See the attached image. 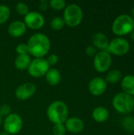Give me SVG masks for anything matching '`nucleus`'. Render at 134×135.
Listing matches in <instances>:
<instances>
[{
	"label": "nucleus",
	"instance_id": "f3484780",
	"mask_svg": "<svg viewBox=\"0 0 134 135\" xmlns=\"http://www.w3.org/2000/svg\"><path fill=\"white\" fill-rule=\"evenodd\" d=\"M92 117L94 119V121H96V123H102L106 122L109 118V112L106 108L100 106L93 110Z\"/></svg>",
	"mask_w": 134,
	"mask_h": 135
},
{
	"label": "nucleus",
	"instance_id": "cd10ccee",
	"mask_svg": "<svg viewBox=\"0 0 134 135\" xmlns=\"http://www.w3.org/2000/svg\"><path fill=\"white\" fill-rule=\"evenodd\" d=\"M11 114V108L8 104H2L0 106V115L2 116H8Z\"/></svg>",
	"mask_w": 134,
	"mask_h": 135
},
{
	"label": "nucleus",
	"instance_id": "6ab92c4d",
	"mask_svg": "<svg viewBox=\"0 0 134 135\" xmlns=\"http://www.w3.org/2000/svg\"><path fill=\"white\" fill-rule=\"evenodd\" d=\"M46 80L50 85L55 86L58 85L62 79L61 73L55 68H50L45 75Z\"/></svg>",
	"mask_w": 134,
	"mask_h": 135
},
{
	"label": "nucleus",
	"instance_id": "7ed1b4c3",
	"mask_svg": "<svg viewBox=\"0 0 134 135\" xmlns=\"http://www.w3.org/2000/svg\"><path fill=\"white\" fill-rule=\"evenodd\" d=\"M112 32L117 36H125L134 30V19L126 13L118 16L111 26Z\"/></svg>",
	"mask_w": 134,
	"mask_h": 135
},
{
	"label": "nucleus",
	"instance_id": "a878e982",
	"mask_svg": "<svg viewBox=\"0 0 134 135\" xmlns=\"http://www.w3.org/2000/svg\"><path fill=\"white\" fill-rule=\"evenodd\" d=\"M52 132L54 135H65L66 133V129L64 123L54 124Z\"/></svg>",
	"mask_w": 134,
	"mask_h": 135
},
{
	"label": "nucleus",
	"instance_id": "f704fd0d",
	"mask_svg": "<svg viewBox=\"0 0 134 135\" xmlns=\"http://www.w3.org/2000/svg\"><path fill=\"white\" fill-rule=\"evenodd\" d=\"M2 123V116L0 115V127H1V124Z\"/></svg>",
	"mask_w": 134,
	"mask_h": 135
},
{
	"label": "nucleus",
	"instance_id": "0eeeda50",
	"mask_svg": "<svg viewBox=\"0 0 134 135\" xmlns=\"http://www.w3.org/2000/svg\"><path fill=\"white\" fill-rule=\"evenodd\" d=\"M130 44L126 39L122 37H116L109 42L107 51L111 54L122 56L130 51Z\"/></svg>",
	"mask_w": 134,
	"mask_h": 135
},
{
	"label": "nucleus",
	"instance_id": "dca6fc26",
	"mask_svg": "<svg viewBox=\"0 0 134 135\" xmlns=\"http://www.w3.org/2000/svg\"><path fill=\"white\" fill-rule=\"evenodd\" d=\"M121 87L123 93L129 94L132 97L134 96V75L128 74L126 75L121 82Z\"/></svg>",
	"mask_w": 134,
	"mask_h": 135
},
{
	"label": "nucleus",
	"instance_id": "7c9ffc66",
	"mask_svg": "<svg viewBox=\"0 0 134 135\" xmlns=\"http://www.w3.org/2000/svg\"><path fill=\"white\" fill-rule=\"evenodd\" d=\"M48 6H49V2H47V1H41L39 2V9L42 10V11L47 10Z\"/></svg>",
	"mask_w": 134,
	"mask_h": 135
},
{
	"label": "nucleus",
	"instance_id": "72a5a7b5",
	"mask_svg": "<svg viewBox=\"0 0 134 135\" xmlns=\"http://www.w3.org/2000/svg\"><path fill=\"white\" fill-rule=\"evenodd\" d=\"M131 13H132V16H131V17H132L133 18V17H134V6H133V8L132 9V11H131Z\"/></svg>",
	"mask_w": 134,
	"mask_h": 135
},
{
	"label": "nucleus",
	"instance_id": "f8f14e48",
	"mask_svg": "<svg viewBox=\"0 0 134 135\" xmlns=\"http://www.w3.org/2000/svg\"><path fill=\"white\" fill-rule=\"evenodd\" d=\"M107 83L103 78L96 77L92 78L88 83V90L91 94L96 97L101 96L107 89Z\"/></svg>",
	"mask_w": 134,
	"mask_h": 135
},
{
	"label": "nucleus",
	"instance_id": "9b49d317",
	"mask_svg": "<svg viewBox=\"0 0 134 135\" xmlns=\"http://www.w3.org/2000/svg\"><path fill=\"white\" fill-rule=\"evenodd\" d=\"M36 87L32 82H25L20 85L15 90V96L20 100H26L31 98L36 93Z\"/></svg>",
	"mask_w": 134,
	"mask_h": 135
},
{
	"label": "nucleus",
	"instance_id": "2f4dec72",
	"mask_svg": "<svg viewBox=\"0 0 134 135\" xmlns=\"http://www.w3.org/2000/svg\"><path fill=\"white\" fill-rule=\"evenodd\" d=\"M130 37H131V40H133V41H134V30L133 31V32H130Z\"/></svg>",
	"mask_w": 134,
	"mask_h": 135
},
{
	"label": "nucleus",
	"instance_id": "39448f33",
	"mask_svg": "<svg viewBox=\"0 0 134 135\" xmlns=\"http://www.w3.org/2000/svg\"><path fill=\"white\" fill-rule=\"evenodd\" d=\"M114 108L122 114H128L134 109L133 97L123 92L117 93L112 100Z\"/></svg>",
	"mask_w": 134,
	"mask_h": 135
},
{
	"label": "nucleus",
	"instance_id": "aec40b11",
	"mask_svg": "<svg viewBox=\"0 0 134 135\" xmlns=\"http://www.w3.org/2000/svg\"><path fill=\"white\" fill-rule=\"evenodd\" d=\"M122 77V74L119 70L115 69V70H110L107 75H106V79L105 81H107V83H110V84H116L117 82H118Z\"/></svg>",
	"mask_w": 134,
	"mask_h": 135
},
{
	"label": "nucleus",
	"instance_id": "c756f323",
	"mask_svg": "<svg viewBox=\"0 0 134 135\" xmlns=\"http://www.w3.org/2000/svg\"><path fill=\"white\" fill-rule=\"evenodd\" d=\"M85 52L86 54L90 56V57H94L96 53H97V49L93 46V45H89L86 47L85 49Z\"/></svg>",
	"mask_w": 134,
	"mask_h": 135
},
{
	"label": "nucleus",
	"instance_id": "c85d7f7f",
	"mask_svg": "<svg viewBox=\"0 0 134 135\" xmlns=\"http://www.w3.org/2000/svg\"><path fill=\"white\" fill-rule=\"evenodd\" d=\"M58 59H59L58 56L57 55H55V54H51L47 57V59H46V60L48 62L50 66H54L58 62Z\"/></svg>",
	"mask_w": 134,
	"mask_h": 135
},
{
	"label": "nucleus",
	"instance_id": "423d86ee",
	"mask_svg": "<svg viewBox=\"0 0 134 135\" xmlns=\"http://www.w3.org/2000/svg\"><path fill=\"white\" fill-rule=\"evenodd\" d=\"M49 69L50 66L44 58H35L31 61L28 72L32 77L39 78L45 76Z\"/></svg>",
	"mask_w": 134,
	"mask_h": 135
},
{
	"label": "nucleus",
	"instance_id": "4be33fe9",
	"mask_svg": "<svg viewBox=\"0 0 134 135\" xmlns=\"http://www.w3.org/2000/svg\"><path fill=\"white\" fill-rule=\"evenodd\" d=\"M51 28L54 30L59 31L62 29L65 26V21L61 17H54L51 19L50 23Z\"/></svg>",
	"mask_w": 134,
	"mask_h": 135
},
{
	"label": "nucleus",
	"instance_id": "f03ea898",
	"mask_svg": "<svg viewBox=\"0 0 134 135\" xmlns=\"http://www.w3.org/2000/svg\"><path fill=\"white\" fill-rule=\"evenodd\" d=\"M69 115L67 105L62 100L52 102L47 109V116L50 122L54 124L65 123Z\"/></svg>",
	"mask_w": 134,
	"mask_h": 135
},
{
	"label": "nucleus",
	"instance_id": "c9c22d12",
	"mask_svg": "<svg viewBox=\"0 0 134 135\" xmlns=\"http://www.w3.org/2000/svg\"><path fill=\"white\" fill-rule=\"evenodd\" d=\"M133 102H134V96H133Z\"/></svg>",
	"mask_w": 134,
	"mask_h": 135
},
{
	"label": "nucleus",
	"instance_id": "6e6552de",
	"mask_svg": "<svg viewBox=\"0 0 134 135\" xmlns=\"http://www.w3.org/2000/svg\"><path fill=\"white\" fill-rule=\"evenodd\" d=\"M3 127L5 131L9 134H18L23 127L21 117L16 113H11L5 118Z\"/></svg>",
	"mask_w": 134,
	"mask_h": 135
},
{
	"label": "nucleus",
	"instance_id": "ddd939ff",
	"mask_svg": "<svg viewBox=\"0 0 134 135\" xmlns=\"http://www.w3.org/2000/svg\"><path fill=\"white\" fill-rule=\"evenodd\" d=\"M66 131L73 134L81 133L85 128V123L83 120L77 117H70L66 119L64 123Z\"/></svg>",
	"mask_w": 134,
	"mask_h": 135
},
{
	"label": "nucleus",
	"instance_id": "9d476101",
	"mask_svg": "<svg viewBox=\"0 0 134 135\" xmlns=\"http://www.w3.org/2000/svg\"><path fill=\"white\" fill-rule=\"evenodd\" d=\"M24 23L27 28L32 30H38L44 25L45 19L40 13L36 11H29V13L24 17Z\"/></svg>",
	"mask_w": 134,
	"mask_h": 135
},
{
	"label": "nucleus",
	"instance_id": "bb28decb",
	"mask_svg": "<svg viewBox=\"0 0 134 135\" xmlns=\"http://www.w3.org/2000/svg\"><path fill=\"white\" fill-rule=\"evenodd\" d=\"M16 52L17 53V55H27V54H28V49L27 44H24V43L19 44L16 47Z\"/></svg>",
	"mask_w": 134,
	"mask_h": 135
},
{
	"label": "nucleus",
	"instance_id": "2eb2a0df",
	"mask_svg": "<svg viewBox=\"0 0 134 135\" xmlns=\"http://www.w3.org/2000/svg\"><path fill=\"white\" fill-rule=\"evenodd\" d=\"M109 42L107 36L102 32H96L92 36L93 46L100 51H107Z\"/></svg>",
	"mask_w": 134,
	"mask_h": 135
},
{
	"label": "nucleus",
	"instance_id": "473e14b6",
	"mask_svg": "<svg viewBox=\"0 0 134 135\" xmlns=\"http://www.w3.org/2000/svg\"><path fill=\"white\" fill-rule=\"evenodd\" d=\"M0 135H9V134H7L6 131H2V132H1L0 133Z\"/></svg>",
	"mask_w": 134,
	"mask_h": 135
},
{
	"label": "nucleus",
	"instance_id": "a211bd4d",
	"mask_svg": "<svg viewBox=\"0 0 134 135\" xmlns=\"http://www.w3.org/2000/svg\"><path fill=\"white\" fill-rule=\"evenodd\" d=\"M31 57L28 54L27 55H17V56L15 59L14 65L15 67L21 71H24L25 70H28L30 63H31Z\"/></svg>",
	"mask_w": 134,
	"mask_h": 135
},
{
	"label": "nucleus",
	"instance_id": "20e7f679",
	"mask_svg": "<svg viewBox=\"0 0 134 135\" xmlns=\"http://www.w3.org/2000/svg\"><path fill=\"white\" fill-rule=\"evenodd\" d=\"M83 10L75 3H71L66 6L63 13L65 25L70 28L77 27L83 20Z\"/></svg>",
	"mask_w": 134,
	"mask_h": 135
},
{
	"label": "nucleus",
	"instance_id": "412c9836",
	"mask_svg": "<svg viewBox=\"0 0 134 135\" xmlns=\"http://www.w3.org/2000/svg\"><path fill=\"white\" fill-rule=\"evenodd\" d=\"M10 17V9L4 4H0V25L6 23Z\"/></svg>",
	"mask_w": 134,
	"mask_h": 135
},
{
	"label": "nucleus",
	"instance_id": "393cba45",
	"mask_svg": "<svg viewBox=\"0 0 134 135\" xmlns=\"http://www.w3.org/2000/svg\"><path fill=\"white\" fill-rule=\"evenodd\" d=\"M16 11L21 16H25L29 13V8L27 4L24 2H18L16 5Z\"/></svg>",
	"mask_w": 134,
	"mask_h": 135
},
{
	"label": "nucleus",
	"instance_id": "4468645a",
	"mask_svg": "<svg viewBox=\"0 0 134 135\" xmlns=\"http://www.w3.org/2000/svg\"><path fill=\"white\" fill-rule=\"evenodd\" d=\"M27 30V27L24 21H14L11 22L7 28L9 35L12 37L17 38L22 36Z\"/></svg>",
	"mask_w": 134,
	"mask_h": 135
},
{
	"label": "nucleus",
	"instance_id": "5701e85b",
	"mask_svg": "<svg viewBox=\"0 0 134 135\" xmlns=\"http://www.w3.org/2000/svg\"><path fill=\"white\" fill-rule=\"evenodd\" d=\"M122 127L130 133L134 132V117L131 115L126 116L122 121Z\"/></svg>",
	"mask_w": 134,
	"mask_h": 135
},
{
	"label": "nucleus",
	"instance_id": "1a4fd4ad",
	"mask_svg": "<svg viewBox=\"0 0 134 135\" xmlns=\"http://www.w3.org/2000/svg\"><path fill=\"white\" fill-rule=\"evenodd\" d=\"M112 63L111 55L108 51H99L94 56L93 66L95 70L99 73L107 71Z\"/></svg>",
	"mask_w": 134,
	"mask_h": 135
},
{
	"label": "nucleus",
	"instance_id": "f257e3e1",
	"mask_svg": "<svg viewBox=\"0 0 134 135\" xmlns=\"http://www.w3.org/2000/svg\"><path fill=\"white\" fill-rule=\"evenodd\" d=\"M27 46L29 55L35 58H43L51 50V43L47 36L38 32L30 36Z\"/></svg>",
	"mask_w": 134,
	"mask_h": 135
},
{
	"label": "nucleus",
	"instance_id": "b1692460",
	"mask_svg": "<svg viewBox=\"0 0 134 135\" xmlns=\"http://www.w3.org/2000/svg\"><path fill=\"white\" fill-rule=\"evenodd\" d=\"M49 6L55 10H61L66 8V4L64 0H51L49 2Z\"/></svg>",
	"mask_w": 134,
	"mask_h": 135
}]
</instances>
